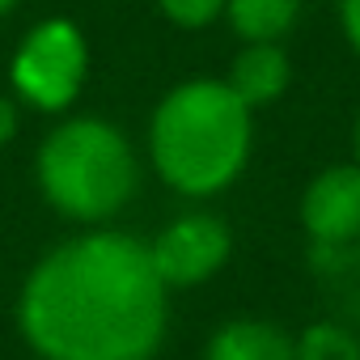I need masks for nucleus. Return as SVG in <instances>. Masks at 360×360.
<instances>
[{"instance_id": "nucleus-12", "label": "nucleus", "mask_w": 360, "mask_h": 360, "mask_svg": "<svg viewBox=\"0 0 360 360\" xmlns=\"http://www.w3.org/2000/svg\"><path fill=\"white\" fill-rule=\"evenodd\" d=\"M339 18H343V34H347V43L360 51V0H339Z\"/></svg>"}, {"instance_id": "nucleus-8", "label": "nucleus", "mask_w": 360, "mask_h": 360, "mask_svg": "<svg viewBox=\"0 0 360 360\" xmlns=\"http://www.w3.org/2000/svg\"><path fill=\"white\" fill-rule=\"evenodd\" d=\"M204 360H297V339H288L271 322L242 318V322H225L208 339Z\"/></svg>"}, {"instance_id": "nucleus-11", "label": "nucleus", "mask_w": 360, "mask_h": 360, "mask_svg": "<svg viewBox=\"0 0 360 360\" xmlns=\"http://www.w3.org/2000/svg\"><path fill=\"white\" fill-rule=\"evenodd\" d=\"M161 13L178 26H208L221 9H225V0H157Z\"/></svg>"}, {"instance_id": "nucleus-1", "label": "nucleus", "mask_w": 360, "mask_h": 360, "mask_svg": "<svg viewBox=\"0 0 360 360\" xmlns=\"http://www.w3.org/2000/svg\"><path fill=\"white\" fill-rule=\"evenodd\" d=\"M18 326L43 360H153L165 335V284L144 242L85 233L30 271Z\"/></svg>"}, {"instance_id": "nucleus-2", "label": "nucleus", "mask_w": 360, "mask_h": 360, "mask_svg": "<svg viewBox=\"0 0 360 360\" xmlns=\"http://www.w3.org/2000/svg\"><path fill=\"white\" fill-rule=\"evenodd\" d=\"M153 165L174 191L229 187L250 153V106L225 81H187L161 98L148 131Z\"/></svg>"}, {"instance_id": "nucleus-15", "label": "nucleus", "mask_w": 360, "mask_h": 360, "mask_svg": "<svg viewBox=\"0 0 360 360\" xmlns=\"http://www.w3.org/2000/svg\"><path fill=\"white\" fill-rule=\"evenodd\" d=\"M356 165H360V119H356Z\"/></svg>"}, {"instance_id": "nucleus-10", "label": "nucleus", "mask_w": 360, "mask_h": 360, "mask_svg": "<svg viewBox=\"0 0 360 360\" xmlns=\"http://www.w3.org/2000/svg\"><path fill=\"white\" fill-rule=\"evenodd\" d=\"M297 360H360V343L335 322H314L297 339Z\"/></svg>"}, {"instance_id": "nucleus-7", "label": "nucleus", "mask_w": 360, "mask_h": 360, "mask_svg": "<svg viewBox=\"0 0 360 360\" xmlns=\"http://www.w3.org/2000/svg\"><path fill=\"white\" fill-rule=\"evenodd\" d=\"M225 85L255 110V106H271L284 85H288V56L276 43H250L242 56H233Z\"/></svg>"}, {"instance_id": "nucleus-5", "label": "nucleus", "mask_w": 360, "mask_h": 360, "mask_svg": "<svg viewBox=\"0 0 360 360\" xmlns=\"http://www.w3.org/2000/svg\"><path fill=\"white\" fill-rule=\"evenodd\" d=\"M148 259L161 276L165 288H187L200 284L208 276H217L229 259V229L225 221L208 217V212H191L178 217L174 225H165L157 233V242L148 246Z\"/></svg>"}, {"instance_id": "nucleus-13", "label": "nucleus", "mask_w": 360, "mask_h": 360, "mask_svg": "<svg viewBox=\"0 0 360 360\" xmlns=\"http://www.w3.org/2000/svg\"><path fill=\"white\" fill-rule=\"evenodd\" d=\"M13 127H18V115H13V106H9L5 98H0V144L13 136Z\"/></svg>"}, {"instance_id": "nucleus-9", "label": "nucleus", "mask_w": 360, "mask_h": 360, "mask_svg": "<svg viewBox=\"0 0 360 360\" xmlns=\"http://www.w3.org/2000/svg\"><path fill=\"white\" fill-rule=\"evenodd\" d=\"M225 13L246 43H276L297 26L301 0H225Z\"/></svg>"}, {"instance_id": "nucleus-6", "label": "nucleus", "mask_w": 360, "mask_h": 360, "mask_svg": "<svg viewBox=\"0 0 360 360\" xmlns=\"http://www.w3.org/2000/svg\"><path fill=\"white\" fill-rule=\"evenodd\" d=\"M301 221L318 246L360 242V165L322 169L301 195Z\"/></svg>"}, {"instance_id": "nucleus-3", "label": "nucleus", "mask_w": 360, "mask_h": 360, "mask_svg": "<svg viewBox=\"0 0 360 360\" xmlns=\"http://www.w3.org/2000/svg\"><path fill=\"white\" fill-rule=\"evenodd\" d=\"M43 195L72 221H106L136 191V157L119 127L68 119L39 148Z\"/></svg>"}, {"instance_id": "nucleus-4", "label": "nucleus", "mask_w": 360, "mask_h": 360, "mask_svg": "<svg viewBox=\"0 0 360 360\" xmlns=\"http://www.w3.org/2000/svg\"><path fill=\"white\" fill-rule=\"evenodd\" d=\"M85 39L72 22L51 18L43 26H34L26 34V43L13 56V85L22 98H30L43 110H60L77 98L81 81H85Z\"/></svg>"}, {"instance_id": "nucleus-14", "label": "nucleus", "mask_w": 360, "mask_h": 360, "mask_svg": "<svg viewBox=\"0 0 360 360\" xmlns=\"http://www.w3.org/2000/svg\"><path fill=\"white\" fill-rule=\"evenodd\" d=\"M13 5H18V0H0V18H5V13H9Z\"/></svg>"}]
</instances>
